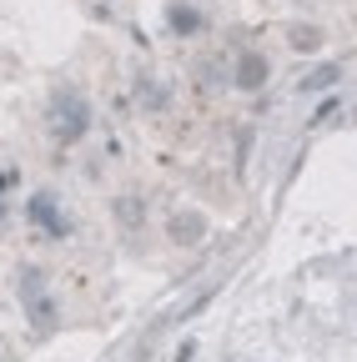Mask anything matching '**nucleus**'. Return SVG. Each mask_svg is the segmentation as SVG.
I'll use <instances>...</instances> for the list:
<instances>
[{
    "label": "nucleus",
    "mask_w": 357,
    "mask_h": 362,
    "mask_svg": "<svg viewBox=\"0 0 357 362\" xmlns=\"http://www.w3.org/2000/svg\"><path fill=\"white\" fill-rule=\"evenodd\" d=\"M46 121H51L56 141H81L86 126H91V106L81 101V90H56L51 106H46Z\"/></svg>",
    "instance_id": "nucleus-1"
},
{
    "label": "nucleus",
    "mask_w": 357,
    "mask_h": 362,
    "mask_svg": "<svg viewBox=\"0 0 357 362\" xmlns=\"http://www.w3.org/2000/svg\"><path fill=\"white\" fill-rule=\"evenodd\" d=\"M332 81H337V66H327V71H317V76H312L307 86H312V90H322V86H332Z\"/></svg>",
    "instance_id": "nucleus-3"
},
{
    "label": "nucleus",
    "mask_w": 357,
    "mask_h": 362,
    "mask_svg": "<svg viewBox=\"0 0 357 362\" xmlns=\"http://www.w3.org/2000/svg\"><path fill=\"white\" fill-rule=\"evenodd\" d=\"M262 81H267V61H262V56H247V61L237 66V86H242V90H257Z\"/></svg>",
    "instance_id": "nucleus-2"
},
{
    "label": "nucleus",
    "mask_w": 357,
    "mask_h": 362,
    "mask_svg": "<svg viewBox=\"0 0 357 362\" xmlns=\"http://www.w3.org/2000/svg\"><path fill=\"white\" fill-rule=\"evenodd\" d=\"M0 216H6V197H0Z\"/></svg>",
    "instance_id": "nucleus-4"
}]
</instances>
